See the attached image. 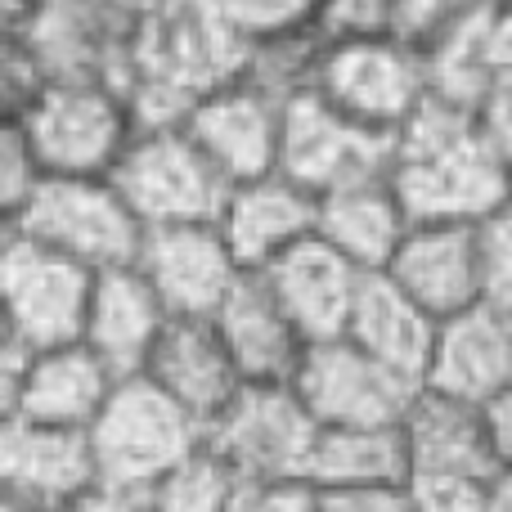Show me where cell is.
<instances>
[{
	"instance_id": "cell-1",
	"label": "cell",
	"mask_w": 512,
	"mask_h": 512,
	"mask_svg": "<svg viewBox=\"0 0 512 512\" xmlns=\"http://www.w3.org/2000/svg\"><path fill=\"white\" fill-rule=\"evenodd\" d=\"M400 203L418 221L481 225L490 212L512 203V171L490 135L486 113L454 99L427 95L418 113L396 131L391 167Z\"/></svg>"
},
{
	"instance_id": "cell-2",
	"label": "cell",
	"mask_w": 512,
	"mask_h": 512,
	"mask_svg": "<svg viewBox=\"0 0 512 512\" xmlns=\"http://www.w3.org/2000/svg\"><path fill=\"white\" fill-rule=\"evenodd\" d=\"M248 41L221 14V0H167L135 23L131 99L135 126H180L207 90L243 77Z\"/></svg>"
},
{
	"instance_id": "cell-3",
	"label": "cell",
	"mask_w": 512,
	"mask_h": 512,
	"mask_svg": "<svg viewBox=\"0 0 512 512\" xmlns=\"http://www.w3.org/2000/svg\"><path fill=\"white\" fill-rule=\"evenodd\" d=\"M203 441L207 427L149 373L117 378L113 396L90 427L99 481H122V486H158Z\"/></svg>"
},
{
	"instance_id": "cell-4",
	"label": "cell",
	"mask_w": 512,
	"mask_h": 512,
	"mask_svg": "<svg viewBox=\"0 0 512 512\" xmlns=\"http://www.w3.org/2000/svg\"><path fill=\"white\" fill-rule=\"evenodd\" d=\"M5 36L32 50L45 81H131L135 23L113 0H5Z\"/></svg>"
},
{
	"instance_id": "cell-5",
	"label": "cell",
	"mask_w": 512,
	"mask_h": 512,
	"mask_svg": "<svg viewBox=\"0 0 512 512\" xmlns=\"http://www.w3.org/2000/svg\"><path fill=\"white\" fill-rule=\"evenodd\" d=\"M45 176H113L140 131L131 99L108 81H50L18 113Z\"/></svg>"
},
{
	"instance_id": "cell-6",
	"label": "cell",
	"mask_w": 512,
	"mask_h": 512,
	"mask_svg": "<svg viewBox=\"0 0 512 512\" xmlns=\"http://www.w3.org/2000/svg\"><path fill=\"white\" fill-rule=\"evenodd\" d=\"M5 225L68 252L90 270L135 265L149 234L113 176H45L23 212Z\"/></svg>"
},
{
	"instance_id": "cell-7",
	"label": "cell",
	"mask_w": 512,
	"mask_h": 512,
	"mask_svg": "<svg viewBox=\"0 0 512 512\" xmlns=\"http://www.w3.org/2000/svg\"><path fill=\"white\" fill-rule=\"evenodd\" d=\"M99 270L72 261L68 252L5 225L0 248V297H5V333L32 351L81 342L95 297Z\"/></svg>"
},
{
	"instance_id": "cell-8",
	"label": "cell",
	"mask_w": 512,
	"mask_h": 512,
	"mask_svg": "<svg viewBox=\"0 0 512 512\" xmlns=\"http://www.w3.org/2000/svg\"><path fill=\"white\" fill-rule=\"evenodd\" d=\"M319 418L292 382H243V391L207 423V445L243 481H310Z\"/></svg>"
},
{
	"instance_id": "cell-9",
	"label": "cell",
	"mask_w": 512,
	"mask_h": 512,
	"mask_svg": "<svg viewBox=\"0 0 512 512\" xmlns=\"http://www.w3.org/2000/svg\"><path fill=\"white\" fill-rule=\"evenodd\" d=\"M113 185L135 207L144 225H185L216 221L230 198V180L198 149V140L180 126H140L113 167Z\"/></svg>"
},
{
	"instance_id": "cell-10",
	"label": "cell",
	"mask_w": 512,
	"mask_h": 512,
	"mask_svg": "<svg viewBox=\"0 0 512 512\" xmlns=\"http://www.w3.org/2000/svg\"><path fill=\"white\" fill-rule=\"evenodd\" d=\"M315 90L342 113H351L355 122L400 131L432 95V77H427L423 45L400 32H382L328 41Z\"/></svg>"
},
{
	"instance_id": "cell-11",
	"label": "cell",
	"mask_w": 512,
	"mask_h": 512,
	"mask_svg": "<svg viewBox=\"0 0 512 512\" xmlns=\"http://www.w3.org/2000/svg\"><path fill=\"white\" fill-rule=\"evenodd\" d=\"M396 167V131L355 122L319 90L288 99L283 108V149L279 171L306 185L310 194H337L346 185L382 180Z\"/></svg>"
},
{
	"instance_id": "cell-12",
	"label": "cell",
	"mask_w": 512,
	"mask_h": 512,
	"mask_svg": "<svg viewBox=\"0 0 512 512\" xmlns=\"http://www.w3.org/2000/svg\"><path fill=\"white\" fill-rule=\"evenodd\" d=\"M292 387L301 391V400L319 418V427L400 423L414 405V396L423 391L414 378H405L391 364H382L378 355H369L355 337L310 342Z\"/></svg>"
},
{
	"instance_id": "cell-13",
	"label": "cell",
	"mask_w": 512,
	"mask_h": 512,
	"mask_svg": "<svg viewBox=\"0 0 512 512\" xmlns=\"http://www.w3.org/2000/svg\"><path fill=\"white\" fill-rule=\"evenodd\" d=\"M283 99L261 90L248 77H234L225 86L207 90L185 117V131L198 149L216 162L230 185L256 180L265 171H279L283 149Z\"/></svg>"
},
{
	"instance_id": "cell-14",
	"label": "cell",
	"mask_w": 512,
	"mask_h": 512,
	"mask_svg": "<svg viewBox=\"0 0 512 512\" xmlns=\"http://www.w3.org/2000/svg\"><path fill=\"white\" fill-rule=\"evenodd\" d=\"M0 481L5 499L27 512H68L99 481V459L90 432L45 427L27 418H5L0 432Z\"/></svg>"
},
{
	"instance_id": "cell-15",
	"label": "cell",
	"mask_w": 512,
	"mask_h": 512,
	"mask_svg": "<svg viewBox=\"0 0 512 512\" xmlns=\"http://www.w3.org/2000/svg\"><path fill=\"white\" fill-rule=\"evenodd\" d=\"M144 279L158 288L171 315L212 319L230 288L239 283L243 265L230 239L216 221H185V225H153L144 234L140 261Z\"/></svg>"
},
{
	"instance_id": "cell-16",
	"label": "cell",
	"mask_w": 512,
	"mask_h": 512,
	"mask_svg": "<svg viewBox=\"0 0 512 512\" xmlns=\"http://www.w3.org/2000/svg\"><path fill=\"white\" fill-rule=\"evenodd\" d=\"M409 481H495L499 454L486 427V405L423 387L400 418Z\"/></svg>"
},
{
	"instance_id": "cell-17",
	"label": "cell",
	"mask_w": 512,
	"mask_h": 512,
	"mask_svg": "<svg viewBox=\"0 0 512 512\" xmlns=\"http://www.w3.org/2000/svg\"><path fill=\"white\" fill-rule=\"evenodd\" d=\"M387 274L436 319L486 301L481 234L468 221H418L391 256Z\"/></svg>"
},
{
	"instance_id": "cell-18",
	"label": "cell",
	"mask_w": 512,
	"mask_h": 512,
	"mask_svg": "<svg viewBox=\"0 0 512 512\" xmlns=\"http://www.w3.org/2000/svg\"><path fill=\"white\" fill-rule=\"evenodd\" d=\"M261 274L274 288L279 306L292 315V324L306 333V342H333L351 328L355 297H360V283L369 270L342 256L324 234H310L297 248L274 256Z\"/></svg>"
},
{
	"instance_id": "cell-19",
	"label": "cell",
	"mask_w": 512,
	"mask_h": 512,
	"mask_svg": "<svg viewBox=\"0 0 512 512\" xmlns=\"http://www.w3.org/2000/svg\"><path fill=\"white\" fill-rule=\"evenodd\" d=\"M423 387L472 400V405H490L499 391H508L512 387V310L495 306V301H477V306L441 319Z\"/></svg>"
},
{
	"instance_id": "cell-20",
	"label": "cell",
	"mask_w": 512,
	"mask_h": 512,
	"mask_svg": "<svg viewBox=\"0 0 512 512\" xmlns=\"http://www.w3.org/2000/svg\"><path fill=\"white\" fill-rule=\"evenodd\" d=\"M216 225L230 239L243 270H265L274 256L319 234V194H310L283 171H265L230 189Z\"/></svg>"
},
{
	"instance_id": "cell-21",
	"label": "cell",
	"mask_w": 512,
	"mask_h": 512,
	"mask_svg": "<svg viewBox=\"0 0 512 512\" xmlns=\"http://www.w3.org/2000/svg\"><path fill=\"white\" fill-rule=\"evenodd\" d=\"M149 373L162 391L180 400L198 423H212L225 405L243 391V369L230 355L216 319H194V315H171L162 328L158 346L149 355Z\"/></svg>"
},
{
	"instance_id": "cell-22",
	"label": "cell",
	"mask_w": 512,
	"mask_h": 512,
	"mask_svg": "<svg viewBox=\"0 0 512 512\" xmlns=\"http://www.w3.org/2000/svg\"><path fill=\"white\" fill-rule=\"evenodd\" d=\"M113 387H117V373L86 342L32 351L23 382L5 400V418L14 414V418H27V423L90 432L99 409L113 396Z\"/></svg>"
},
{
	"instance_id": "cell-23",
	"label": "cell",
	"mask_w": 512,
	"mask_h": 512,
	"mask_svg": "<svg viewBox=\"0 0 512 512\" xmlns=\"http://www.w3.org/2000/svg\"><path fill=\"white\" fill-rule=\"evenodd\" d=\"M167 324H171L167 301L144 279L140 265H117V270H99L81 342L117 378H131V373L149 369V355Z\"/></svg>"
},
{
	"instance_id": "cell-24",
	"label": "cell",
	"mask_w": 512,
	"mask_h": 512,
	"mask_svg": "<svg viewBox=\"0 0 512 512\" xmlns=\"http://www.w3.org/2000/svg\"><path fill=\"white\" fill-rule=\"evenodd\" d=\"M216 328H221L230 355L239 360L248 382H292L306 355V333L292 324V315L279 306L274 288L265 283L261 270H243L230 297L216 310Z\"/></svg>"
},
{
	"instance_id": "cell-25",
	"label": "cell",
	"mask_w": 512,
	"mask_h": 512,
	"mask_svg": "<svg viewBox=\"0 0 512 512\" xmlns=\"http://www.w3.org/2000/svg\"><path fill=\"white\" fill-rule=\"evenodd\" d=\"M436 328H441V319L427 315L387 270H369L360 283V297H355V315L346 337H355L369 355H378L382 364H391L396 373H405V378H414L423 387Z\"/></svg>"
},
{
	"instance_id": "cell-26",
	"label": "cell",
	"mask_w": 512,
	"mask_h": 512,
	"mask_svg": "<svg viewBox=\"0 0 512 512\" xmlns=\"http://www.w3.org/2000/svg\"><path fill=\"white\" fill-rule=\"evenodd\" d=\"M409 230H414V216L400 203L391 176L319 198V234L360 270H387Z\"/></svg>"
},
{
	"instance_id": "cell-27",
	"label": "cell",
	"mask_w": 512,
	"mask_h": 512,
	"mask_svg": "<svg viewBox=\"0 0 512 512\" xmlns=\"http://www.w3.org/2000/svg\"><path fill=\"white\" fill-rule=\"evenodd\" d=\"M315 486H405L409 450L400 423L382 427H324L310 459Z\"/></svg>"
},
{
	"instance_id": "cell-28",
	"label": "cell",
	"mask_w": 512,
	"mask_h": 512,
	"mask_svg": "<svg viewBox=\"0 0 512 512\" xmlns=\"http://www.w3.org/2000/svg\"><path fill=\"white\" fill-rule=\"evenodd\" d=\"M324 32L310 27V32H288V36H270V41H252L248 45V63H243V77L256 81L261 90L279 95L283 104L306 90H315L319 63H324Z\"/></svg>"
},
{
	"instance_id": "cell-29",
	"label": "cell",
	"mask_w": 512,
	"mask_h": 512,
	"mask_svg": "<svg viewBox=\"0 0 512 512\" xmlns=\"http://www.w3.org/2000/svg\"><path fill=\"white\" fill-rule=\"evenodd\" d=\"M239 486L243 477L203 441L153 486V499H158V512H230Z\"/></svg>"
},
{
	"instance_id": "cell-30",
	"label": "cell",
	"mask_w": 512,
	"mask_h": 512,
	"mask_svg": "<svg viewBox=\"0 0 512 512\" xmlns=\"http://www.w3.org/2000/svg\"><path fill=\"white\" fill-rule=\"evenodd\" d=\"M221 14L252 45V41H270V36L319 27L324 0H221Z\"/></svg>"
},
{
	"instance_id": "cell-31",
	"label": "cell",
	"mask_w": 512,
	"mask_h": 512,
	"mask_svg": "<svg viewBox=\"0 0 512 512\" xmlns=\"http://www.w3.org/2000/svg\"><path fill=\"white\" fill-rule=\"evenodd\" d=\"M41 180H45V167L36 158L32 140H27L23 122L5 117V140H0V212H5V221H14L23 212Z\"/></svg>"
},
{
	"instance_id": "cell-32",
	"label": "cell",
	"mask_w": 512,
	"mask_h": 512,
	"mask_svg": "<svg viewBox=\"0 0 512 512\" xmlns=\"http://www.w3.org/2000/svg\"><path fill=\"white\" fill-rule=\"evenodd\" d=\"M504 0H396V32L427 45L441 32L468 23V18L495 14Z\"/></svg>"
},
{
	"instance_id": "cell-33",
	"label": "cell",
	"mask_w": 512,
	"mask_h": 512,
	"mask_svg": "<svg viewBox=\"0 0 512 512\" xmlns=\"http://www.w3.org/2000/svg\"><path fill=\"white\" fill-rule=\"evenodd\" d=\"M481 234V274H486V301L512 310V203L490 212L477 225Z\"/></svg>"
},
{
	"instance_id": "cell-34",
	"label": "cell",
	"mask_w": 512,
	"mask_h": 512,
	"mask_svg": "<svg viewBox=\"0 0 512 512\" xmlns=\"http://www.w3.org/2000/svg\"><path fill=\"white\" fill-rule=\"evenodd\" d=\"M319 32H324V41L396 32V0H324Z\"/></svg>"
},
{
	"instance_id": "cell-35",
	"label": "cell",
	"mask_w": 512,
	"mask_h": 512,
	"mask_svg": "<svg viewBox=\"0 0 512 512\" xmlns=\"http://www.w3.org/2000/svg\"><path fill=\"white\" fill-rule=\"evenodd\" d=\"M230 512H319L315 481H243Z\"/></svg>"
},
{
	"instance_id": "cell-36",
	"label": "cell",
	"mask_w": 512,
	"mask_h": 512,
	"mask_svg": "<svg viewBox=\"0 0 512 512\" xmlns=\"http://www.w3.org/2000/svg\"><path fill=\"white\" fill-rule=\"evenodd\" d=\"M319 512H414V486H319Z\"/></svg>"
},
{
	"instance_id": "cell-37",
	"label": "cell",
	"mask_w": 512,
	"mask_h": 512,
	"mask_svg": "<svg viewBox=\"0 0 512 512\" xmlns=\"http://www.w3.org/2000/svg\"><path fill=\"white\" fill-rule=\"evenodd\" d=\"M414 512H495L490 481H409Z\"/></svg>"
},
{
	"instance_id": "cell-38",
	"label": "cell",
	"mask_w": 512,
	"mask_h": 512,
	"mask_svg": "<svg viewBox=\"0 0 512 512\" xmlns=\"http://www.w3.org/2000/svg\"><path fill=\"white\" fill-rule=\"evenodd\" d=\"M68 512H158L153 486H122V481H95Z\"/></svg>"
},
{
	"instance_id": "cell-39",
	"label": "cell",
	"mask_w": 512,
	"mask_h": 512,
	"mask_svg": "<svg viewBox=\"0 0 512 512\" xmlns=\"http://www.w3.org/2000/svg\"><path fill=\"white\" fill-rule=\"evenodd\" d=\"M486 427H490V441H495V454H499V472H512V387L499 391L486 405Z\"/></svg>"
},
{
	"instance_id": "cell-40",
	"label": "cell",
	"mask_w": 512,
	"mask_h": 512,
	"mask_svg": "<svg viewBox=\"0 0 512 512\" xmlns=\"http://www.w3.org/2000/svg\"><path fill=\"white\" fill-rule=\"evenodd\" d=\"M495 50L499 59H504V68L512 72V0L495 9Z\"/></svg>"
},
{
	"instance_id": "cell-41",
	"label": "cell",
	"mask_w": 512,
	"mask_h": 512,
	"mask_svg": "<svg viewBox=\"0 0 512 512\" xmlns=\"http://www.w3.org/2000/svg\"><path fill=\"white\" fill-rule=\"evenodd\" d=\"M490 495H495V512H512V472H499L490 481Z\"/></svg>"
}]
</instances>
